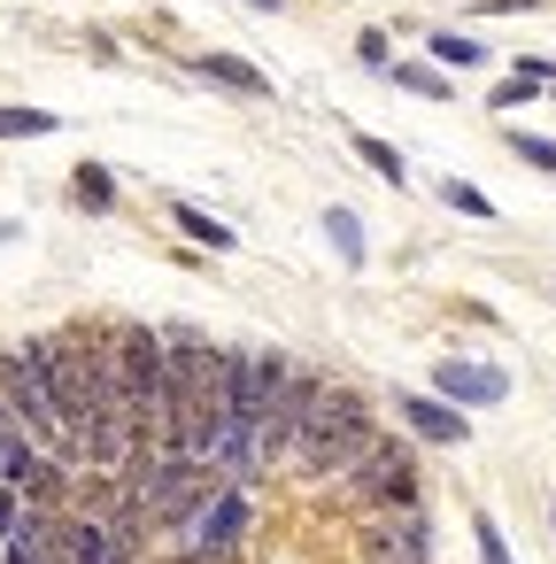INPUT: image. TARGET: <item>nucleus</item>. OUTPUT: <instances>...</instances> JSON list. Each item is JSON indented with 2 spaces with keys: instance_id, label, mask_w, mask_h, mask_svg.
<instances>
[{
  "instance_id": "nucleus-1",
  "label": "nucleus",
  "mask_w": 556,
  "mask_h": 564,
  "mask_svg": "<svg viewBox=\"0 0 556 564\" xmlns=\"http://www.w3.org/2000/svg\"><path fill=\"white\" fill-rule=\"evenodd\" d=\"M0 394H9L17 425H24L40 448H55V464H70V417H63V402H55V379H47L40 340H17L9 356H0Z\"/></svg>"
},
{
  "instance_id": "nucleus-2",
  "label": "nucleus",
  "mask_w": 556,
  "mask_h": 564,
  "mask_svg": "<svg viewBox=\"0 0 556 564\" xmlns=\"http://www.w3.org/2000/svg\"><path fill=\"white\" fill-rule=\"evenodd\" d=\"M348 487L371 502V510H410L417 502V448L410 441H371L348 471Z\"/></svg>"
},
{
  "instance_id": "nucleus-3",
  "label": "nucleus",
  "mask_w": 556,
  "mask_h": 564,
  "mask_svg": "<svg viewBox=\"0 0 556 564\" xmlns=\"http://www.w3.org/2000/svg\"><path fill=\"white\" fill-rule=\"evenodd\" d=\"M248 518H255V510H248V487H240V479H225V487H217L186 525H178V541H186V549H240Z\"/></svg>"
},
{
  "instance_id": "nucleus-4",
  "label": "nucleus",
  "mask_w": 556,
  "mask_h": 564,
  "mask_svg": "<svg viewBox=\"0 0 556 564\" xmlns=\"http://www.w3.org/2000/svg\"><path fill=\"white\" fill-rule=\"evenodd\" d=\"M363 549H371L379 564H425V556H433V525H425L417 502H410V510H379V518L363 525Z\"/></svg>"
},
{
  "instance_id": "nucleus-5",
  "label": "nucleus",
  "mask_w": 556,
  "mask_h": 564,
  "mask_svg": "<svg viewBox=\"0 0 556 564\" xmlns=\"http://www.w3.org/2000/svg\"><path fill=\"white\" fill-rule=\"evenodd\" d=\"M433 394H448L456 410H487L510 394V371L502 364H471V356H440L433 364Z\"/></svg>"
},
{
  "instance_id": "nucleus-6",
  "label": "nucleus",
  "mask_w": 556,
  "mask_h": 564,
  "mask_svg": "<svg viewBox=\"0 0 556 564\" xmlns=\"http://www.w3.org/2000/svg\"><path fill=\"white\" fill-rule=\"evenodd\" d=\"M348 425H371V402H363L356 387H317V379H309V394H302V441L348 433ZM302 441H294V448H302Z\"/></svg>"
},
{
  "instance_id": "nucleus-7",
  "label": "nucleus",
  "mask_w": 556,
  "mask_h": 564,
  "mask_svg": "<svg viewBox=\"0 0 556 564\" xmlns=\"http://www.w3.org/2000/svg\"><path fill=\"white\" fill-rule=\"evenodd\" d=\"M371 441H379L371 425H348V433H317V441H302V448H294V471H302V479H348V471H356V456H363Z\"/></svg>"
},
{
  "instance_id": "nucleus-8",
  "label": "nucleus",
  "mask_w": 556,
  "mask_h": 564,
  "mask_svg": "<svg viewBox=\"0 0 556 564\" xmlns=\"http://www.w3.org/2000/svg\"><path fill=\"white\" fill-rule=\"evenodd\" d=\"M394 410H402V425H410L417 441H433V448H464V433H471L448 394H440V402H433V394H394Z\"/></svg>"
},
{
  "instance_id": "nucleus-9",
  "label": "nucleus",
  "mask_w": 556,
  "mask_h": 564,
  "mask_svg": "<svg viewBox=\"0 0 556 564\" xmlns=\"http://www.w3.org/2000/svg\"><path fill=\"white\" fill-rule=\"evenodd\" d=\"M194 78H209V86H225V94H248V101H271V94H279L248 55H194Z\"/></svg>"
},
{
  "instance_id": "nucleus-10",
  "label": "nucleus",
  "mask_w": 556,
  "mask_h": 564,
  "mask_svg": "<svg viewBox=\"0 0 556 564\" xmlns=\"http://www.w3.org/2000/svg\"><path fill=\"white\" fill-rule=\"evenodd\" d=\"M70 202H78L86 217H109V209H117V178H109L101 163H78V171H70Z\"/></svg>"
},
{
  "instance_id": "nucleus-11",
  "label": "nucleus",
  "mask_w": 556,
  "mask_h": 564,
  "mask_svg": "<svg viewBox=\"0 0 556 564\" xmlns=\"http://www.w3.org/2000/svg\"><path fill=\"white\" fill-rule=\"evenodd\" d=\"M63 564H117V556H109V533H101L94 510H70V549H63Z\"/></svg>"
},
{
  "instance_id": "nucleus-12",
  "label": "nucleus",
  "mask_w": 556,
  "mask_h": 564,
  "mask_svg": "<svg viewBox=\"0 0 556 564\" xmlns=\"http://www.w3.org/2000/svg\"><path fill=\"white\" fill-rule=\"evenodd\" d=\"M386 78L402 86V94H417V101H448L456 86L440 78V63H386Z\"/></svg>"
},
{
  "instance_id": "nucleus-13",
  "label": "nucleus",
  "mask_w": 556,
  "mask_h": 564,
  "mask_svg": "<svg viewBox=\"0 0 556 564\" xmlns=\"http://www.w3.org/2000/svg\"><path fill=\"white\" fill-rule=\"evenodd\" d=\"M171 217H178V232H186L194 248H232V225H225V217H209V209H194V202H178Z\"/></svg>"
},
{
  "instance_id": "nucleus-14",
  "label": "nucleus",
  "mask_w": 556,
  "mask_h": 564,
  "mask_svg": "<svg viewBox=\"0 0 556 564\" xmlns=\"http://www.w3.org/2000/svg\"><path fill=\"white\" fill-rule=\"evenodd\" d=\"M325 240L340 248L348 271H363V225H356V209H325Z\"/></svg>"
},
{
  "instance_id": "nucleus-15",
  "label": "nucleus",
  "mask_w": 556,
  "mask_h": 564,
  "mask_svg": "<svg viewBox=\"0 0 556 564\" xmlns=\"http://www.w3.org/2000/svg\"><path fill=\"white\" fill-rule=\"evenodd\" d=\"M433 63H440V70H479V63H487V47H479V40H464V32H433Z\"/></svg>"
},
{
  "instance_id": "nucleus-16",
  "label": "nucleus",
  "mask_w": 556,
  "mask_h": 564,
  "mask_svg": "<svg viewBox=\"0 0 556 564\" xmlns=\"http://www.w3.org/2000/svg\"><path fill=\"white\" fill-rule=\"evenodd\" d=\"M356 163H363V171H379L386 186H402V178H410V171H402V155H394L379 132H356Z\"/></svg>"
},
{
  "instance_id": "nucleus-17",
  "label": "nucleus",
  "mask_w": 556,
  "mask_h": 564,
  "mask_svg": "<svg viewBox=\"0 0 556 564\" xmlns=\"http://www.w3.org/2000/svg\"><path fill=\"white\" fill-rule=\"evenodd\" d=\"M440 202H448V209H456V217H479V225H487V217H494V202H487V194H479V186H471V178H440Z\"/></svg>"
},
{
  "instance_id": "nucleus-18",
  "label": "nucleus",
  "mask_w": 556,
  "mask_h": 564,
  "mask_svg": "<svg viewBox=\"0 0 556 564\" xmlns=\"http://www.w3.org/2000/svg\"><path fill=\"white\" fill-rule=\"evenodd\" d=\"M55 117L47 109H0V140H47Z\"/></svg>"
},
{
  "instance_id": "nucleus-19",
  "label": "nucleus",
  "mask_w": 556,
  "mask_h": 564,
  "mask_svg": "<svg viewBox=\"0 0 556 564\" xmlns=\"http://www.w3.org/2000/svg\"><path fill=\"white\" fill-rule=\"evenodd\" d=\"M533 94H548V78H533V70H510V78H502L487 101H494V117H502V109H517V101H533Z\"/></svg>"
},
{
  "instance_id": "nucleus-20",
  "label": "nucleus",
  "mask_w": 556,
  "mask_h": 564,
  "mask_svg": "<svg viewBox=\"0 0 556 564\" xmlns=\"http://www.w3.org/2000/svg\"><path fill=\"white\" fill-rule=\"evenodd\" d=\"M502 148H510L517 163H533V171H556V140H541V132H510Z\"/></svg>"
},
{
  "instance_id": "nucleus-21",
  "label": "nucleus",
  "mask_w": 556,
  "mask_h": 564,
  "mask_svg": "<svg viewBox=\"0 0 556 564\" xmlns=\"http://www.w3.org/2000/svg\"><path fill=\"white\" fill-rule=\"evenodd\" d=\"M471 541H479V564H510V541H502V525H494L487 510L471 518Z\"/></svg>"
},
{
  "instance_id": "nucleus-22",
  "label": "nucleus",
  "mask_w": 556,
  "mask_h": 564,
  "mask_svg": "<svg viewBox=\"0 0 556 564\" xmlns=\"http://www.w3.org/2000/svg\"><path fill=\"white\" fill-rule=\"evenodd\" d=\"M163 564H240V549H178V556H163Z\"/></svg>"
},
{
  "instance_id": "nucleus-23",
  "label": "nucleus",
  "mask_w": 556,
  "mask_h": 564,
  "mask_svg": "<svg viewBox=\"0 0 556 564\" xmlns=\"http://www.w3.org/2000/svg\"><path fill=\"white\" fill-rule=\"evenodd\" d=\"M356 55H363L371 70H386V63H394V55H386V32H363V40H356Z\"/></svg>"
},
{
  "instance_id": "nucleus-24",
  "label": "nucleus",
  "mask_w": 556,
  "mask_h": 564,
  "mask_svg": "<svg viewBox=\"0 0 556 564\" xmlns=\"http://www.w3.org/2000/svg\"><path fill=\"white\" fill-rule=\"evenodd\" d=\"M248 9H263V17H279V9H286V0H248Z\"/></svg>"
},
{
  "instance_id": "nucleus-25",
  "label": "nucleus",
  "mask_w": 556,
  "mask_h": 564,
  "mask_svg": "<svg viewBox=\"0 0 556 564\" xmlns=\"http://www.w3.org/2000/svg\"><path fill=\"white\" fill-rule=\"evenodd\" d=\"M9 564H40V556H32V549H9Z\"/></svg>"
},
{
  "instance_id": "nucleus-26",
  "label": "nucleus",
  "mask_w": 556,
  "mask_h": 564,
  "mask_svg": "<svg viewBox=\"0 0 556 564\" xmlns=\"http://www.w3.org/2000/svg\"><path fill=\"white\" fill-rule=\"evenodd\" d=\"M548 525H556V502H548Z\"/></svg>"
},
{
  "instance_id": "nucleus-27",
  "label": "nucleus",
  "mask_w": 556,
  "mask_h": 564,
  "mask_svg": "<svg viewBox=\"0 0 556 564\" xmlns=\"http://www.w3.org/2000/svg\"><path fill=\"white\" fill-rule=\"evenodd\" d=\"M548 94H556V86H548Z\"/></svg>"
}]
</instances>
